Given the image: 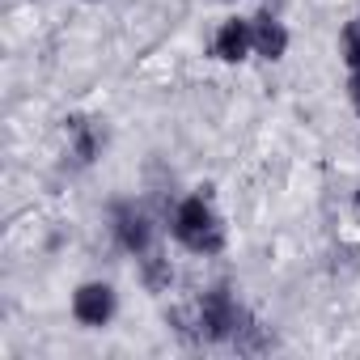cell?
<instances>
[{"label":"cell","mask_w":360,"mask_h":360,"mask_svg":"<svg viewBox=\"0 0 360 360\" xmlns=\"http://www.w3.org/2000/svg\"><path fill=\"white\" fill-rule=\"evenodd\" d=\"M174 233H178V242H183V246H191V250H200V255H212V250H221V242H225V229H221L217 212H212L204 200H187L183 208H178Z\"/></svg>","instance_id":"obj_1"},{"label":"cell","mask_w":360,"mask_h":360,"mask_svg":"<svg viewBox=\"0 0 360 360\" xmlns=\"http://www.w3.org/2000/svg\"><path fill=\"white\" fill-rule=\"evenodd\" d=\"M72 314L85 322V326H102L110 314H115V292L106 284H81L77 297H72Z\"/></svg>","instance_id":"obj_2"},{"label":"cell","mask_w":360,"mask_h":360,"mask_svg":"<svg viewBox=\"0 0 360 360\" xmlns=\"http://www.w3.org/2000/svg\"><path fill=\"white\" fill-rule=\"evenodd\" d=\"M250 47H255V30H250V22L233 18V22H225V26H221V34H217V56H221V60L238 64Z\"/></svg>","instance_id":"obj_3"},{"label":"cell","mask_w":360,"mask_h":360,"mask_svg":"<svg viewBox=\"0 0 360 360\" xmlns=\"http://www.w3.org/2000/svg\"><path fill=\"white\" fill-rule=\"evenodd\" d=\"M250 30H255V51H259V56H267V60H280V56H284L288 34H284L280 22H271V18H255Z\"/></svg>","instance_id":"obj_4"},{"label":"cell","mask_w":360,"mask_h":360,"mask_svg":"<svg viewBox=\"0 0 360 360\" xmlns=\"http://www.w3.org/2000/svg\"><path fill=\"white\" fill-rule=\"evenodd\" d=\"M115 229H119V242H123V250L140 255V250L148 246V221H144L140 212H131V208H119V217H115Z\"/></svg>","instance_id":"obj_5"},{"label":"cell","mask_w":360,"mask_h":360,"mask_svg":"<svg viewBox=\"0 0 360 360\" xmlns=\"http://www.w3.org/2000/svg\"><path fill=\"white\" fill-rule=\"evenodd\" d=\"M343 60H347L352 68H360V22H352V26L343 30Z\"/></svg>","instance_id":"obj_6"},{"label":"cell","mask_w":360,"mask_h":360,"mask_svg":"<svg viewBox=\"0 0 360 360\" xmlns=\"http://www.w3.org/2000/svg\"><path fill=\"white\" fill-rule=\"evenodd\" d=\"M347 89H352V102H356V110H360V68H352V85H347Z\"/></svg>","instance_id":"obj_7"}]
</instances>
